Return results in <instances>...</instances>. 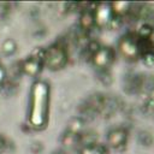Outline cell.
I'll use <instances>...</instances> for the list:
<instances>
[{"label":"cell","mask_w":154,"mask_h":154,"mask_svg":"<svg viewBox=\"0 0 154 154\" xmlns=\"http://www.w3.org/2000/svg\"><path fill=\"white\" fill-rule=\"evenodd\" d=\"M48 105L49 87L46 82L38 81L32 85L29 109V123L34 129L40 130L46 126L48 118Z\"/></svg>","instance_id":"obj_1"},{"label":"cell","mask_w":154,"mask_h":154,"mask_svg":"<svg viewBox=\"0 0 154 154\" xmlns=\"http://www.w3.org/2000/svg\"><path fill=\"white\" fill-rule=\"evenodd\" d=\"M43 61L51 70H59L65 66L67 61V54L63 46L53 45L43 52Z\"/></svg>","instance_id":"obj_2"},{"label":"cell","mask_w":154,"mask_h":154,"mask_svg":"<svg viewBox=\"0 0 154 154\" xmlns=\"http://www.w3.org/2000/svg\"><path fill=\"white\" fill-rule=\"evenodd\" d=\"M52 154H66L64 150H61V149H58V150H55V152H53Z\"/></svg>","instance_id":"obj_19"},{"label":"cell","mask_w":154,"mask_h":154,"mask_svg":"<svg viewBox=\"0 0 154 154\" xmlns=\"http://www.w3.org/2000/svg\"><path fill=\"white\" fill-rule=\"evenodd\" d=\"M118 48H119V52L122 53V55L129 60L137 59V57L140 54L138 41L131 35L123 36L118 43Z\"/></svg>","instance_id":"obj_3"},{"label":"cell","mask_w":154,"mask_h":154,"mask_svg":"<svg viewBox=\"0 0 154 154\" xmlns=\"http://www.w3.org/2000/svg\"><path fill=\"white\" fill-rule=\"evenodd\" d=\"M43 63V55H31L26 60L23 61L22 64V70L29 76H36L41 71V66Z\"/></svg>","instance_id":"obj_5"},{"label":"cell","mask_w":154,"mask_h":154,"mask_svg":"<svg viewBox=\"0 0 154 154\" xmlns=\"http://www.w3.org/2000/svg\"><path fill=\"white\" fill-rule=\"evenodd\" d=\"M79 154H107V148L102 144L90 143L82 148Z\"/></svg>","instance_id":"obj_9"},{"label":"cell","mask_w":154,"mask_h":154,"mask_svg":"<svg viewBox=\"0 0 154 154\" xmlns=\"http://www.w3.org/2000/svg\"><path fill=\"white\" fill-rule=\"evenodd\" d=\"M94 17H95V23H97L99 25H107L114 20L111 6L106 4H101L97 6V8L94 12Z\"/></svg>","instance_id":"obj_6"},{"label":"cell","mask_w":154,"mask_h":154,"mask_svg":"<svg viewBox=\"0 0 154 154\" xmlns=\"http://www.w3.org/2000/svg\"><path fill=\"white\" fill-rule=\"evenodd\" d=\"M5 76H6V72H5V69L0 65V84H2L5 82Z\"/></svg>","instance_id":"obj_18"},{"label":"cell","mask_w":154,"mask_h":154,"mask_svg":"<svg viewBox=\"0 0 154 154\" xmlns=\"http://www.w3.org/2000/svg\"><path fill=\"white\" fill-rule=\"evenodd\" d=\"M107 140H108V143L114 147V148H123L126 143V140H128V131L125 129H122V128H117V129H113L108 132V136H107Z\"/></svg>","instance_id":"obj_7"},{"label":"cell","mask_w":154,"mask_h":154,"mask_svg":"<svg viewBox=\"0 0 154 154\" xmlns=\"http://www.w3.org/2000/svg\"><path fill=\"white\" fill-rule=\"evenodd\" d=\"M61 142L64 146L73 147L78 142H81V135H73V134H70L66 131V134L63 135V137H61Z\"/></svg>","instance_id":"obj_12"},{"label":"cell","mask_w":154,"mask_h":154,"mask_svg":"<svg viewBox=\"0 0 154 154\" xmlns=\"http://www.w3.org/2000/svg\"><path fill=\"white\" fill-rule=\"evenodd\" d=\"M137 141L141 146H150L152 142H153V136L148 132V131H141L138 132V136H137Z\"/></svg>","instance_id":"obj_13"},{"label":"cell","mask_w":154,"mask_h":154,"mask_svg":"<svg viewBox=\"0 0 154 154\" xmlns=\"http://www.w3.org/2000/svg\"><path fill=\"white\" fill-rule=\"evenodd\" d=\"M2 10H0V17H5L6 16V13L8 12V10H7V7H8V4H5V2H2Z\"/></svg>","instance_id":"obj_17"},{"label":"cell","mask_w":154,"mask_h":154,"mask_svg":"<svg viewBox=\"0 0 154 154\" xmlns=\"http://www.w3.org/2000/svg\"><path fill=\"white\" fill-rule=\"evenodd\" d=\"M6 147H7V142H6V138L4 136L0 135V154H2L5 150H6Z\"/></svg>","instance_id":"obj_16"},{"label":"cell","mask_w":154,"mask_h":154,"mask_svg":"<svg viewBox=\"0 0 154 154\" xmlns=\"http://www.w3.org/2000/svg\"><path fill=\"white\" fill-rule=\"evenodd\" d=\"M2 52L6 54V55H11L16 52V42L11 38L4 41L2 43Z\"/></svg>","instance_id":"obj_14"},{"label":"cell","mask_w":154,"mask_h":154,"mask_svg":"<svg viewBox=\"0 0 154 154\" xmlns=\"http://www.w3.org/2000/svg\"><path fill=\"white\" fill-rule=\"evenodd\" d=\"M114 60V52L109 47H100L93 54L94 64L100 69L108 67Z\"/></svg>","instance_id":"obj_4"},{"label":"cell","mask_w":154,"mask_h":154,"mask_svg":"<svg viewBox=\"0 0 154 154\" xmlns=\"http://www.w3.org/2000/svg\"><path fill=\"white\" fill-rule=\"evenodd\" d=\"M152 32H153V29L150 26H148V25H143L140 29V36L142 38H149L150 35H152Z\"/></svg>","instance_id":"obj_15"},{"label":"cell","mask_w":154,"mask_h":154,"mask_svg":"<svg viewBox=\"0 0 154 154\" xmlns=\"http://www.w3.org/2000/svg\"><path fill=\"white\" fill-rule=\"evenodd\" d=\"M83 126H84L83 120L81 118H75V119L69 122V124H67V132L73 134V135H81V132L83 130Z\"/></svg>","instance_id":"obj_11"},{"label":"cell","mask_w":154,"mask_h":154,"mask_svg":"<svg viewBox=\"0 0 154 154\" xmlns=\"http://www.w3.org/2000/svg\"><path fill=\"white\" fill-rule=\"evenodd\" d=\"M95 24V17H94V12L90 10H87L82 13L81 16V26L84 30H89L94 26Z\"/></svg>","instance_id":"obj_8"},{"label":"cell","mask_w":154,"mask_h":154,"mask_svg":"<svg viewBox=\"0 0 154 154\" xmlns=\"http://www.w3.org/2000/svg\"><path fill=\"white\" fill-rule=\"evenodd\" d=\"M109 6H111V10H112V13H114L117 16H122V14H125L130 10L131 4L125 2V1H118V2L111 4Z\"/></svg>","instance_id":"obj_10"}]
</instances>
